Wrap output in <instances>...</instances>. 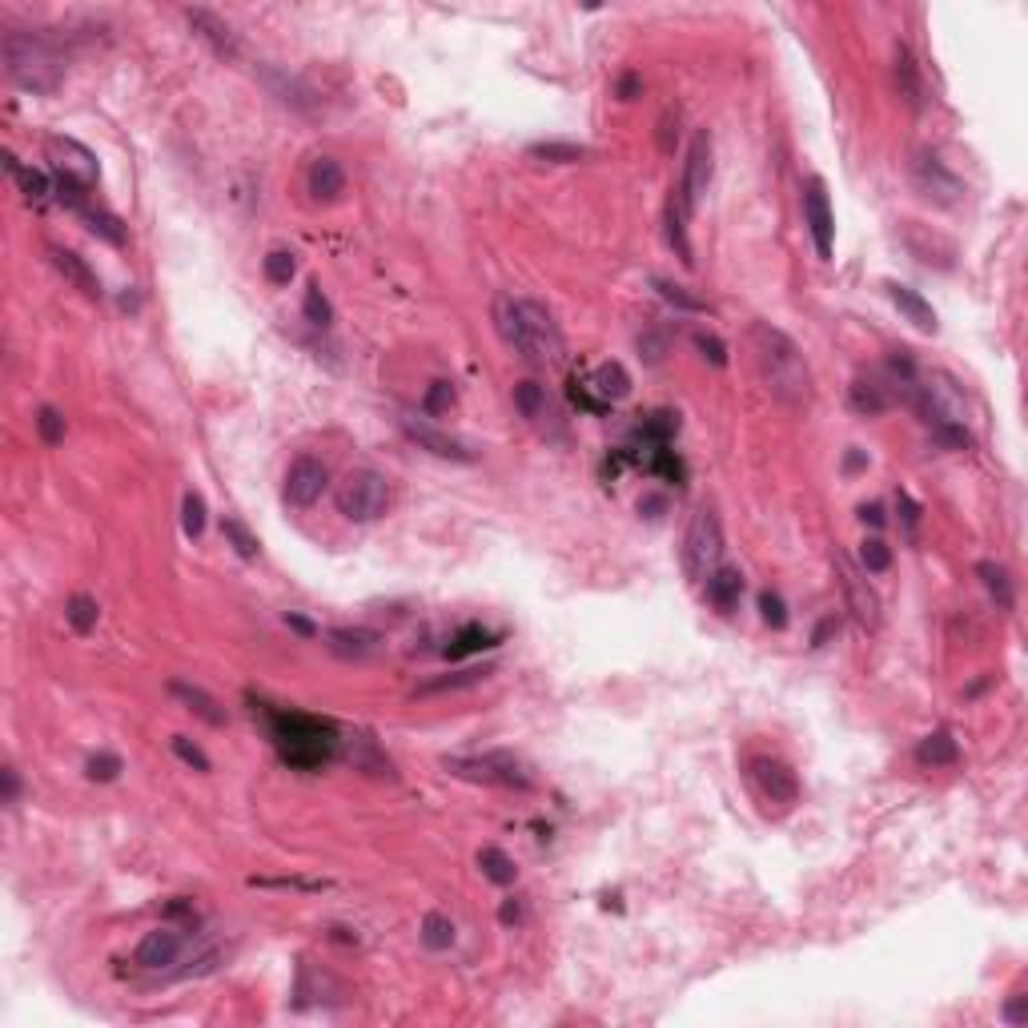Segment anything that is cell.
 I'll use <instances>...</instances> for the list:
<instances>
[{"instance_id": "6da1fadb", "label": "cell", "mask_w": 1028, "mask_h": 1028, "mask_svg": "<svg viewBox=\"0 0 1028 1028\" xmlns=\"http://www.w3.org/2000/svg\"><path fill=\"white\" fill-rule=\"evenodd\" d=\"M494 326L502 342L531 366H559L563 362V334L551 318V310L535 298H494Z\"/></svg>"}, {"instance_id": "7a4b0ae2", "label": "cell", "mask_w": 1028, "mask_h": 1028, "mask_svg": "<svg viewBox=\"0 0 1028 1028\" xmlns=\"http://www.w3.org/2000/svg\"><path fill=\"white\" fill-rule=\"evenodd\" d=\"M751 350H755V362L763 370L767 390L784 406L804 410L812 402V370H808L800 346L784 330H776L771 322H755L751 326Z\"/></svg>"}, {"instance_id": "3957f363", "label": "cell", "mask_w": 1028, "mask_h": 1028, "mask_svg": "<svg viewBox=\"0 0 1028 1028\" xmlns=\"http://www.w3.org/2000/svg\"><path fill=\"white\" fill-rule=\"evenodd\" d=\"M266 723H270V735H274L282 759L302 771L326 767L334 759V751L342 747L338 727L330 719H318L306 711H266Z\"/></svg>"}, {"instance_id": "277c9868", "label": "cell", "mask_w": 1028, "mask_h": 1028, "mask_svg": "<svg viewBox=\"0 0 1028 1028\" xmlns=\"http://www.w3.org/2000/svg\"><path fill=\"white\" fill-rule=\"evenodd\" d=\"M5 77L25 93L49 97V93H57L65 65H61V53L41 33L9 29L5 33Z\"/></svg>"}, {"instance_id": "5b68a950", "label": "cell", "mask_w": 1028, "mask_h": 1028, "mask_svg": "<svg viewBox=\"0 0 1028 1028\" xmlns=\"http://www.w3.org/2000/svg\"><path fill=\"white\" fill-rule=\"evenodd\" d=\"M334 502L338 514L350 523H374L390 506V478L374 466H354L342 474V482L334 486Z\"/></svg>"}, {"instance_id": "8992f818", "label": "cell", "mask_w": 1028, "mask_h": 1028, "mask_svg": "<svg viewBox=\"0 0 1028 1028\" xmlns=\"http://www.w3.org/2000/svg\"><path fill=\"white\" fill-rule=\"evenodd\" d=\"M723 523L711 506H699L683 535V571L691 583H703L711 571L723 567Z\"/></svg>"}, {"instance_id": "52a82bcc", "label": "cell", "mask_w": 1028, "mask_h": 1028, "mask_svg": "<svg viewBox=\"0 0 1028 1028\" xmlns=\"http://www.w3.org/2000/svg\"><path fill=\"white\" fill-rule=\"evenodd\" d=\"M446 771H450V776H458V780H474V784H490V788H514V792L531 788V771L514 759L510 751L454 755V759H446Z\"/></svg>"}, {"instance_id": "ba28073f", "label": "cell", "mask_w": 1028, "mask_h": 1028, "mask_svg": "<svg viewBox=\"0 0 1028 1028\" xmlns=\"http://www.w3.org/2000/svg\"><path fill=\"white\" fill-rule=\"evenodd\" d=\"M836 575H840L844 603H848L852 619L860 623V631H880V619H884V611H880V595H876V587L868 583V575H864V571H860L844 551H836Z\"/></svg>"}, {"instance_id": "9c48e42d", "label": "cell", "mask_w": 1028, "mask_h": 1028, "mask_svg": "<svg viewBox=\"0 0 1028 1028\" xmlns=\"http://www.w3.org/2000/svg\"><path fill=\"white\" fill-rule=\"evenodd\" d=\"M912 181H916L920 197L932 201V205H940V209H952V205L964 201V181H960L936 153H920V157L912 161Z\"/></svg>"}, {"instance_id": "30bf717a", "label": "cell", "mask_w": 1028, "mask_h": 1028, "mask_svg": "<svg viewBox=\"0 0 1028 1028\" xmlns=\"http://www.w3.org/2000/svg\"><path fill=\"white\" fill-rule=\"evenodd\" d=\"M711 133L707 129H699L695 137H691V149H687V161H683V177H679V185L671 189L679 201H683V209L687 213H695V205L703 201V193H707V185H711Z\"/></svg>"}, {"instance_id": "8fae6325", "label": "cell", "mask_w": 1028, "mask_h": 1028, "mask_svg": "<svg viewBox=\"0 0 1028 1028\" xmlns=\"http://www.w3.org/2000/svg\"><path fill=\"white\" fill-rule=\"evenodd\" d=\"M747 776L751 784L759 788L763 800L780 804V808H792L800 800V784H796V771L784 763V759H771V755H755L747 763Z\"/></svg>"}, {"instance_id": "7c38bea8", "label": "cell", "mask_w": 1028, "mask_h": 1028, "mask_svg": "<svg viewBox=\"0 0 1028 1028\" xmlns=\"http://www.w3.org/2000/svg\"><path fill=\"white\" fill-rule=\"evenodd\" d=\"M326 486H330V470H326V462H322V458H314V454H302V458H294V462H290V470H286L282 498H286L290 506L306 510V506H314V502L326 494Z\"/></svg>"}, {"instance_id": "4fadbf2b", "label": "cell", "mask_w": 1028, "mask_h": 1028, "mask_svg": "<svg viewBox=\"0 0 1028 1028\" xmlns=\"http://www.w3.org/2000/svg\"><path fill=\"white\" fill-rule=\"evenodd\" d=\"M49 157L57 165V177H69L77 181L81 189H93L97 177H101V165L93 157V149H85L81 141L73 137H49Z\"/></svg>"}, {"instance_id": "5bb4252c", "label": "cell", "mask_w": 1028, "mask_h": 1028, "mask_svg": "<svg viewBox=\"0 0 1028 1028\" xmlns=\"http://www.w3.org/2000/svg\"><path fill=\"white\" fill-rule=\"evenodd\" d=\"M398 426H402V434H406L418 450H426V454H434V458H446V462H474V454H470L458 438H450L446 430L430 426V422L418 418V414H398Z\"/></svg>"}, {"instance_id": "9a60e30c", "label": "cell", "mask_w": 1028, "mask_h": 1028, "mask_svg": "<svg viewBox=\"0 0 1028 1028\" xmlns=\"http://www.w3.org/2000/svg\"><path fill=\"white\" fill-rule=\"evenodd\" d=\"M804 221H808V233L816 241V253L828 262L832 245H836V217H832V201H828V189H824L820 177H812L808 189H804Z\"/></svg>"}, {"instance_id": "2e32d148", "label": "cell", "mask_w": 1028, "mask_h": 1028, "mask_svg": "<svg viewBox=\"0 0 1028 1028\" xmlns=\"http://www.w3.org/2000/svg\"><path fill=\"white\" fill-rule=\"evenodd\" d=\"M185 21H189L193 37L209 45V53H213V57H221V61H237V57H241V41H237V33H233L217 13H209V9H185Z\"/></svg>"}, {"instance_id": "e0dca14e", "label": "cell", "mask_w": 1028, "mask_h": 1028, "mask_svg": "<svg viewBox=\"0 0 1028 1028\" xmlns=\"http://www.w3.org/2000/svg\"><path fill=\"white\" fill-rule=\"evenodd\" d=\"M181 948H185V936H181V932H173V928H153V932L141 936L133 960H137L141 968H149V972H161V968L177 964Z\"/></svg>"}, {"instance_id": "ac0fdd59", "label": "cell", "mask_w": 1028, "mask_h": 1028, "mask_svg": "<svg viewBox=\"0 0 1028 1028\" xmlns=\"http://www.w3.org/2000/svg\"><path fill=\"white\" fill-rule=\"evenodd\" d=\"M169 695L189 711V715H197L201 723H209V727H225V707L209 695V691H201L197 683H185V679H169Z\"/></svg>"}, {"instance_id": "d6986e66", "label": "cell", "mask_w": 1028, "mask_h": 1028, "mask_svg": "<svg viewBox=\"0 0 1028 1028\" xmlns=\"http://www.w3.org/2000/svg\"><path fill=\"white\" fill-rule=\"evenodd\" d=\"M257 77L266 81V89L282 101V105H290V109H298V113H310L318 101H314V89L306 85V81H298V77H290V73H282V69H270V65H262L257 69Z\"/></svg>"}, {"instance_id": "ffe728a7", "label": "cell", "mask_w": 1028, "mask_h": 1028, "mask_svg": "<svg viewBox=\"0 0 1028 1028\" xmlns=\"http://www.w3.org/2000/svg\"><path fill=\"white\" fill-rule=\"evenodd\" d=\"M326 647L338 655V659H366L382 647V635L378 631H366V627H334L326 635Z\"/></svg>"}, {"instance_id": "44dd1931", "label": "cell", "mask_w": 1028, "mask_h": 1028, "mask_svg": "<svg viewBox=\"0 0 1028 1028\" xmlns=\"http://www.w3.org/2000/svg\"><path fill=\"white\" fill-rule=\"evenodd\" d=\"M514 406H519V414H523L531 426H539V430L555 426V406H551V398H547V386H539V382H531V378L514 386Z\"/></svg>"}, {"instance_id": "7402d4cb", "label": "cell", "mask_w": 1028, "mask_h": 1028, "mask_svg": "<svg viewBox=\"0 0 1028 1028\" xmlns=\"http://www.w3.org/2000/svg\"><path fill=\"white\" fill-rule=\"evenodd\" d=\"M888 290V298H892V306L916 326V330H924V334H936V310L912 290V286H900V282H888L884 286Z\"/></svg>"}, {"instance_id": "603a6c76", "label": "cell", "mask_w": 1028, "mask_h": 1028, "mask_svg": "<svg viewBox=\"0 0 1028 1028\" xmlns=\"http://www.w3.org/2000/svg\"><path fill=\"white\" fill-rule=\"evenodd\" d=\"M892 73H896V89H900V97L908 101V109H920V105H924V81H920V65H916V57H912L908 45H896V53H892Z\"/></svg>"}, {"instance_id": "cb8c5ba5", "label": "cell", "mask_w": 1028, "mask_h": 1028, "mask_svg": "<svg viewBox=\"0 0 1028 1028\" xmlns=\"http://www.w3.org/2000/svg\"><path fill=\"white\" fill-rule=\"evenodd\" d=\"M306 189H310L314 201H338L342 189H346L342 165H338L334 157H318V161L310 165V173H306Z\"/></svg>"}, {"instance_id": "d4e9b609", "label": "cell", "mask_w": 1028, "mask_h": 1028, "mask_svg": "<svg viewBox=\"0 0 1028 1028\" xmlns=\"http://www.w3.org/2000/svg\"><path fill=\"white\" fill-rule=\"evenodd\" d=\"M703 583H707V603H711L719 615H731V611L739 607V595H743V575H739L735 567H719V571H711Z\"/></svg>"}, {"instance_id": "484cf974", "label": "cell", "mask_w": 1028, "mask_h": 1028, "mask_svg": "<svg viewBox=\"0 0 1028 1028\" xmlns=\"http://www.w3.org/2000/svg\"><path fill=\"white\" fill-rule=\"evenodd\" d=\"M53 266H57V274H61L65 282H73L85 298H101V282H97V274L85 266L81 253H73V249H53Z\"/></svg>"}, {"instance_id": "4316f807", "label": "cell", "mask_w": 1028, "mask_h": 1028, "mask_svg": "<svg viewBox=\"0 0 1028 1028\" xmlns=\"http://www.w3.org/2000/svg\"><path fill=\"white\" fill-rule=\"evenodd\" d=\"M587 386L611 406V402H623L631 394V374L623 370V362H603V366H595L587 374Z\"/></svg>"}, {"instance_id": "83f0119b", "label": "cell", "mask_w": 1028, "mask_h": 1028, "mask_svg": "<svg viewBox=\"0 0 1028 1028\" xmlns=\"http://www.w3.org/2000/svg\"><path fill=\"white\" fill-rule=\"evenodd\" d=\"M956 759H960V747H956L952 731H944V727L916 743V763L920 767H952Z\"/></svg>"}, {"instance_id": "f1b7e54d", "label": "cell", "mask_w": 1028, "mask_h": 1028, "mask_svg": "<svg viewBox=\"0 0 1028 1028\" xmlns=\"http://www.w3.org/2000/svg\"><path fill=\"white\" fill-rule=\"evenodd\" d=\"M342 743H346V755H350L354 767L370 771V776H394L390 759L378 751V743H374L370 735H350V739H342Z\"/></svg>"}, {"instance_id": "f546056e", "label": "cell", "mask_w": 1028, "mask_h": 1028, "mask_svg": "<svg viewBox=\"0 0 1028 1028\" xmlns=\"http://www.w3.org/2000/svg\"><path fill=\"white\" fill-rule=\"evenodd\" d=\"M5 161H9V173H13V181L21 185V193H25V201H29V205H45V201L53 197V181H49L41 169H29V165H21L13 153H9Z\"/></svg>"}, {"instance_id": "4dcf8cb0", "label": "cell", "mask_w": 1028, "mask_h": 1028, "mask_svg": "<svg viewBox=\"0 0 1028 1028\" xmlns=\"http://www.w3.org/2000/svg\"><path fill=\"white\" fill-rule=\"evenodd\" d=\"M888 406H892L888 386H880L876 378H856V382H852V410H856V414L876 418V414H884Z\"/></svg>"}, {"instance_id": "1f68e13d", "label": "cell", "mask_w": 1028, "mask_h": 1028, "mask_svg": "<svg viewBox=\"0 0 1028 1028\" xmlns=\"http://www.w3.org/2000/svg\"><path fill=\"white\" fill-rule=\"evenodd\" d=\"M976 575H980V583L988 587V595L996 599V607H1000V611H1012V603H1016V587H1012V575H1008L1000 563H992V559L976 563Z\"/></svg>"}, {"instance_id": "d6a6232c", "label": "cell", "mask_w": 1028, "mask_h": 1028, "mask_svg": "<svg viewBox=\"0 0 1028 1028\" xmlns=\"http://www.w3.org/2000/svg\"><path fill=\"white\" fill-rule=\"evenodd\" d=\"M498 647V635L478 627V623H466L450 643H446V659H466V655H478V651H490Z\"/></svg>"}, {"instance_id": "836d02e7", "label": "cell", "mask_w": 1028, "mask_h": 1028, "mask_svg": "<svg viewBox=\"0 0 1028 1028\" xmlns=\"http://www.w3.org/2000/svg\"><path fill=\"white\" fill-rule=\"evenodd\" d=\"M687 221H691V213H687L683 201L671 193V201H667V241H671V249L679 253L683 266L695 262V257H691V241H687Z\"/></svg>"}, {"instance_id": "e575fe53", "label": "cell", "mask_w": 1028, "mask_h": 1028, "mask_svg": "<svg viewBox=\"0 0 1028 1028\" xmlns=\"http://www.w3.org/2000/svg\"><path fill=\"white\" fill-rule=\"evenodd\" d=\"M675 434H679V414L671 410H655L635 426V438H643V446H671Z\"/></svg>"}, {"instance_id": "d590c367", "label": "cell", "mask_w": 1028, "mask_h": 1028, "mask_svg": "<svg viewBox=\"0 0 1028 1028\" xmlns=\"http://www.w3.org/2000/svg\"><path fill=\"white\" fill-rule=\"evenodd\" d=\"M494 667H462V671H450V675H438L430 683L418 687V695H442V691H462V687H474L482 679H490Z\"/></svg>"}, {"instance_id": "8d00e7d4", "label": "cell", "mask_w": 1028, "mask_h": 1028, "mask_svg": "<svg viewBox=\"0 0 1028 1028\" xmlns=\"http://www.w3.org/2000/svg\"><path fill=\"white\" fill-rule=\"evenodd\" d=\"M478 868H482V876H486L490 884H498V888H510L514 876H519V868H514V860H510L502 848H482V852H478Z\"/></svg>"}, {"instance_id": "74e56055", "label": "cell", "mask_w": 1028, "mask_h": 1028, "mask_svg": "<svg viewBox=\"0 0 1028 1028\" xmlns=\"http://www.w3.org/2000/svg\"><path fill=\"white\" fill-rule=\"evenodd\" d=\"M81 221L89 225V233H97L101 241H109V245H125V221L117 217V213H109V209H81Z\"/></svg>"}, {"instance_id": "f35d334b", "label": "cell", "mask_w": 1028, "mask_h": 1028, "mask_svg": "<svg viewBox=\"0 0 1028 1028\" xmlns=\"http://www.w3.org/2000/svg\"><path fill=\"white\" fill-rule=\"evenodd\" d=\"M65 619H69V627H73L77 635H93V631H97V619H101V607H97L93 595H73L69 607H65Z\"/></svg>"}, {"instance_id": "ab89813d", "label": "cell", "mask_w": 1028, "mask_h": 1028, "mask_svg": "<svg viewBox=\"0 0 1028 1028\" xmlns=\"http://www.w3.org/2000/svg\"><path fill=\"white\" fill-rule=\"evenodd\" d=\"M535 161H551V165H579L587 157L583 145H571V141H539L527 149Z\"/></svg>"}, {"instance_id": "60d3db41", "label": "cell", "mask_w": 1028, "mask_h": 1028, "mask_svg": "<svg viewBox=\"0 0 1028 1028\" xmlns=\"http://www.w3.org/2000/svg\"><path fill=\"white\" fill-rule=\"evenodd\" d=\"M302 314H306V322H310V326H318V330H326V326L334 322L330 298L322 294V286H318V282H310V286H306V298H302Z\"/></svg>"}, {"instance_id": "b9f144b4", "label": "cell", "mask_w": 1028, "mask_h": 1028, "mask_svg": "<svg viewBox=\"0 0 1028 1028\" xmlns=\"http://www.w3.org/2000/svg\"><path fill=\"white\" fill-rule=\"evenodd\" d=\"M422 944H426L430 952H446V948L454 944V924H450L442 912H430V916L422 920Z\"/></svg>"}, {"instance_id": "7bdbcfd3", "label": "cell", "mask_w": 1028, "mask_h": 1028, "mask_svg": "<svg viewBox=\"0 0 1028 1028\" xmlns=\"http://www.w3.org/2000/svg\"><path fill=\"white\" fill-rule=\"evenodd\" d=\"M655 290H659V298H663L667 306H675V310H683V314H707V302H699L695 294H687L683 286H675V282H667V278H655Z\"/></svg>"}, {"instance_id": "ee69618b", "label": "cell", "mask_w": 1028, "mask_h": 1028, "mask_svg": "<svg viewBox=\"0 0 1028 1028\" xmlns=\"http://www.w3.org/2000/svg\"><path fill=\"white\" fill-rule=\"evenodd\" d=\"M892 567V547L884 539H864L860 543V571L864 575H884Z\"/></svg>"}, {"instance_id": "f6af8a7d", "label": "cell", "mask_w": 1028, "mask_h": 1028, "mask_svg": "<svg viewBox=\"0 0 1028 1028\" xmlns=\"http://www.w3.org/2000/svg\"><path fill=\"white\" fill-rule=\"evenodd\" d=\"M262 270H266V278H270L274 286H290L294 274H298V262H294L290 249H270L266 262H262Z\"/></svg>"}, {"instance_id": "bcb514c9", "label": "cell", "mask_w": 1028, "mask_h": 1028, "mask_svg": "<svg viewBox=\"0 0 1028 1028\" xmlns=\"http://www.w3.org/2000/svg\"><path fill=\"white\" fill-rule=\"evenodd\" d=\"M181 531H185V539H201V531H205V498L197 490H189L181 498Z\"/></svg>"}, {"instance_id": "7dc6e473", "label": "cell", "mask_w": 1028, "mask_h": 1028, "mask_svg": "<svg viewBox=\"0 0 1028 1028\" xmlns=\"http://www.w3.org/2000/svg\"><path fill=\"white\" fill-rule=\"evenodd\" d=\"M221 535L229 539V547H233L241 559H257V551H262V547H257V539H253V531H249L241 519H233V514L221 523Z\"/></svg>"}, {"instance_id": "c3c4849f", "label": "cell", "mask_w": 1028, "mask_h": 1028, "mask_svg": "<svg viewBox=\"0 0 1028 1028\" xmlns=\"http://www.w3.org/2000/svg\"><path fill=\"white\" fill-rule=\"evenodd\" d=\"M37 430H41L45 446H61L65 442V414L57 406H41L37 410Z\"/></svg>"}, {"instance_id": "681fc988", "label": "cell", "mask_w": 1028, "mask_h": 1028, "mask_svg": "<svg viewBox=\"0 0 1028 1028\" xmlns=\"http://www.w3.org/2000/svg\"><path fill=\"white\" fill-rule=\"evenodd\" d=\"M567 394H571V402H575L583 414H607V410H611V406H607V402L587 386V378H579V374L571 378V390H567Z\"/></svg>"}, {"instance_id": "f907efd6", "label": "cell", "mask_w": 1028, "mask_h": 1028, "mask_svg": "<svg viewBox=\"0 0 1028 1028\" xmlns=\"http://www.w3.org/2000/svg\"><path fill=\"white\" fill-rule=\"evenodd\" d=\"M121 755H113V751H101V755H93L89 763H85V771H89V780H97V784H109V780H117L121 776Z\"/></svg>"}, {"instance_id": "816d5d0a", "label": "cell", "mask_w": 1028, "mask_h": 1028, "mask_svg": "<svg viewBox=\"0 0 1028 1028\" xmlns=\"http://www.w3.org/2000/svg\"><path fill=\"white\" fill-rule=\"evenodd\" d=\"M759 615H763L767 627H776V631L788 627V607H784V599L776 591H759Z\"/></svg>"}, {"instance_id": "f5cc1de1", "label": "cell", "mask_w": 1028, "mask_h": 1028, "mask_svg": "<svg viewBox=\"0 0 1028 1028\" xmlns=\"http://www.w3.org/2000/svg\"><path fill=\"white\" fill-rule=\"evenodd\" d=\"M675 141H679V109L667 105L659 117V153H675Z\"/></svg>"}, {"instance_id": "db71d44e", "label": "cell", "mask_w": 1028, "mask_h": 1028, "mask_svg": "<svg viewBox=\"0 0 1028 1028\" xmlns=\"http://www.w3.org/2000/svg\"><path fill=\"white\" fill-rule=\"evenodd\" d=\"M173 751H177V759L181 763H189L193 771H209V755L193 743V739H185V735H173Z\"/></svg>"}, {"instance_id": "11a10c76", "label": "cell", "mask_w": 1028, "mask_h": 1028, "mask_svg": "<svg viewBox=\"0 0 1028 1028\" xmlns=\"http://www.w3.org/2000/svg\"><path fill=\"white\" fill-rule=\"evenodd\" d=\"M450 406H454V390H450V382H434V386L426 390L422 410H426V414H446Z\"/></svg>"}, {"instance_id": "9f6ffc18", "label": "cell", "mask_w": 1028, "mask_h": 1028, "mask_svg": "<svg viewBox=\"0 0 1028 1028\" xmlns=\"http://www.w3.org/2000/svg\"><path fill=\"white\" fill-rule=\"evenodd\" d=\"M695 346H699V354H703L711 366H719V370L727 366V346H723L715 334H695Z\"/></svg>"}, {"instance_id": "6f0895ef", "label": "cell", "mask_w": 1028, "mask_h": 1028, "mask_svg": "<svg viewBox=\"0 0 1028 1028\" xmlns=\"http://www.w3.org/2000/svg\"><path fill=\"white\" fill-rule=\"evenodd\" d=\"M1024 1000H1028L1024 992H1012V996H1008V1004H1004V1020H1008V1024H1024V1020H1028Z\"/></svg>"}, {"instance_id": "680465c9", "label": "cell", "mask_w": 1028, "mask_h": 1028, "mask_svg": "<svg viewBox=\"0 0 1028 1028\" xmlns=\"http://www.w3.org/2000/svg\"><path fill=\"white\" fill-rule=\"evenodd\" d=\"M639 89H643L639 73H623V77H619V85H615V97H619V101H635V97H639Z\"/></svg>"}, {"instance_id": "91938a15", "label": "cell", "mask_w": 1028, "mask_h": 1028, "mask_svg": "<svg viewBox=\"0 0 1028 1028\" xmlns=\"http://www.w3.org/2000/svg\"><path fill=\"white\" fill-rule=\"evenodd\" d=\"M0 780H5V804L13 808V804H17V792H21V780H17V767H0Z\"/></svg>"}, {"instance_id": "94428289", "label": "cell", "mask_w": 1028, "mask_h": 1028, "mask_svg": "<svg viewBox=\"0 0 1028 1028\" xmlns=\"http://www.w3.org/2000/svg\"><path fill=\"white\" fill-rule=\"evenodd\" d=\"M896 502H900V514H904V523H908V531H916V523H920V506H916V502H912V498H908L904 490L896 494Z\"/></svg>"}, {"instance_id": "6125c7cd", "label": "cell", "mask_w": 1028, "mask_h": 1028, "mask_svg": "<svg viewBox=\"0 0 1028 1028\" xmlns=\"http://www.w3.org/2000/svg\"><path fill=\"white\" fill-rule=\"evenodd\" d=\"M860 519H864L868 527H884V523H888V514H884V506H880V502H868V506H860Z\"/></svg>"}, {"instance_id": "be15d7a7", "label": "cell", "mask_w": 1028, "mask_h": 1028, "mask_svg": "<svg viewBox=\"0 0 1028 1028\" xmlns=\"http://www.w3.org/2000/svg\"><path fill=\"white\" fill-rule=\"evenodd\" d=\"M498 920H502V924H519V920H523V908H519V900H506V904L498 908Z\"/></svg>"}, {"instance_id": "e7e4bbea", "label": "cell", "mask_w": 1028, "mask_h": 1028, "mask_svg": "<svg viewBox=\"0 0 1028 1028\" xmlns=\"http://www.w3.org/2000/svg\"><path fill=\"white\" fill-rule=\"evenodd\" d=\"M286 627H294L298 635H306V639H314L318 635V627L310 623V619H302V615H286Z\"/></svg>"}, {"instance_id": "03108f58", "label": "cell", "mask_w": 1028, "mask_h": 1028, "mask_svg": "<svg viewBox=\"0 0 1028 1028\" xmlns=\"http://www.w3.org/2000/svg\"><path fill=\"white\" fill-rule=\"evenodd\" d=\"M832 631H836V619H832V615H828V619H820V627H816V635H812V647H824Z\"/></svg>"}]
</instances>
